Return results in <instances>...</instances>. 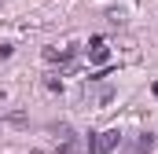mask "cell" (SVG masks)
I'll list each match as a JSON object with an SVG mask.
<instances>
[{"instance_id": "obj_1", "label": "cell", "mask_w": 158, "mask_h": 154, "mask_svg": "<svg viewBox=\"0 0 158 154\" xmlns=\"http://www.w3.org/2000/svg\"><path fill=\"white\" fill-rule=\"evenodd\" d=\"M121 147V132L118 128H103V132H88V154H114Z\"/></svg>"}, {"instance_id": "obj_2", "label": "cell", "mask_w": 158, "mask_h": 154, "mask_svg": "<svg viewBox=\"0 0 158 154\" xmlns=\"http://www.w3.org/2000/svg\"><path fill=\"white\" fill-rule=\"evenodd\" d=\"M52 136H55V143H59V154H77V136H74V128H70V125L52 128Z\"/></svg>"}, {"instance_id": "obj_3", "label": "cell", "mask_w": 158, "mask_h": 154, "mask_svg": "<svg viewBox=\"0 0 158 154\" xmlns=\"http://www.w3.org/2000/svg\"><path fill=\"white\" fill-rule=\"evenodd\" d=\"M88 63L92 66H107L110 63V48H107L103 37H92V44H88Z\"/></svg>"}, {"instance_id": "obj_4", "label": "cell", "mask_w": 158, "mask_h": 154, "mask_svg": "<svg viewBox=\"0 0 158 154\" xmlns=\"http://www.w3.org/2000/svg\"><path fill=\"white\" fill-rule=\"evenodd\" d=\"M44 59H48V63H70V59H74V48H59V44H48V48H44Z\"/></svg>"}, {"instance_id": "obj_5", "label": "cell", "mask_w": 158, "mask_h": 154, "mask_svg": "<svg viewBox=\"0 0 158 154\" xmlns=\"http://www.w3.org/2000/svg\"><path fill=\"white\" fill-rule=\"evenodd\" d=\"M151 151H155V136H151V132H140L136 143H132L125 154H151Z\"/></svg>"}, {"instance_id": "obj_6", "label": "cell", "mask_w": 158, "mask_h": 154, "mask_svg": "<svg viewBox=\"0 0 158 154\" xmlns=\"http://www.w3.org/2000/svg\"><path fill=\"white\" fill-rule=\"evenodd\" d=\"M151 92H155V95H158V81H155V84H151Z\"/></svg>"}]
</instances>
